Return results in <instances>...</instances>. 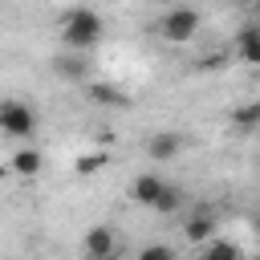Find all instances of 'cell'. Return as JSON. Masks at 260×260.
Segmentation results:
<instances>
[{"instance_id":"cell-18","label":"cell","mask_w":260,"mask_h":260,"mask_svg":"<svg viewBox=\"0 0 260 260\" xmlns=\"http://www.w3.org/2000/svg\"><path fill=\"white\" fill-rule=\"evenodd\" d=\"M158 4H162V0H158Z\"/></svg>"},{"instance_id":"cell-13","label":"cell","mask_w":260,"mask_h":260,"mask_svg":"<svg viewBox=\"0 0 260 260\" xmlns=\"http://www.w3.org/2000/svg\"><path fill=\"white\" fill-rule=\"evenodd\" d=\"M134 260H179V248H175V244H162V240H154V244L138 248V256H134Z\"/></svg>"},{"instance_id":"cell-11","label":"cell","mask_w":260,"mask_h":260,"mask_svg":"<svg viewBox=\"0 0 260 260\" xmlns=\"http://www.w3.org/2000/svg\"><path fill=\"white\" fill-rule=\"evenodd\" d=\"M228 118H232V126H236V130H244V134H248V130H260V98H252V102L236 106Z\"/></svg>"},{"instance_id":"cell-15","label":"cell","mask_w":260,"mask_h":260,"mask_svg":"<svg viewBox=\"0 0 260 260\" xmlns=\"http://www.w3.org/2000/svg\"><path fill=\"white\" fill-rule=\"evenodd\" d=\"M57 73H69V77H85V61H81V57H61V61H57Z\"/></svg>"},{"instance_id":"cell-4","label":"cell","mask_w":260,"mask_h":260,"mask_svg":"<svg viewBox=\"0 0 260 260\" xmlns=\"http://www.w3.org/2000/svg\"><path fill=\"white\" fill-rule=\"evenodd\" d=\"M81 252H85V260H114L118 256V232L110 223H93L81 240Z\"/></svg>"},{"instance_id":"cell-12","label":"cell","mask_w":260,"mask_h":260,"mask_svg":"<svg viewBox=\"0 0 260 260\" xmlns=\"http://www.w3.org/2000/svg\"><path fill=\"white\" fill-rule=\"evenodd\" d=\"M106 162H110L106 150H81V154L73 158V171H77V175H98Z\"/></svg>"},{"instance_id":"cell-5","label":"cell","mask_w":260,"mask_h":260,"mask_svg":"<svg viewBox=\"0 0 260 260\" xmlns=\"http://www.w3.org/2000/svg\"><path fill=\"white\" fill-rule=\"evenodd\" d=\"M8 171H12L16 179H37V175L45 171V154H41L32 142H24V146H16V150H12Z\"/></svg>"},{"instance_id":"cell-9","label":"cell","mask_w":260,"mask_h":260,"mask_svg":"<svg viewBox=\"0 0 260 260\" xmlns=\"http://www.w3.org/2000/svg\"><path fill=\"white\" fill-rule=\"evenodd\" d=\"M236 57H240L244 65H256V69H260V28H256V24H244V28L236 32Z\"/></svg>"},{"instance_id":"cell-19","label":"cell","mask_w":260,"mask_h":260,"mask_svg":"<svg viewBox=\"0 0 260 260\" xmlns=\"http://www.w3.org/2000/svg\"><path fill=\"white\" fill-rule=\"evenodd\" d=\"M256 4H260V0H256Z\"/></svg>"},{"instance_id":"cell-10","label":"cell","mask_w":260,"mask_h":260,"mask_svg":"<svg viewBox=\"0 0 260 260\" xmlns=\"http://www.w3.org/2000/svg\"><path fill=\"white\" fill-rule=\"evenodd\" d=\"M183 236H187V240H191L195 248H203V244H207V240H215L219 232H215V219H211L207 211H195V215L187 219V228H183Z\"/></svg>"},{"instance_id":"cell-14","label":"cell","mask_w":260,"mask_h":260,"mask_svg":"<svg viewBox=\"0 0 260 260\" xmlns=\"http://www.w3.org/2000/svg\"><path fill=\"white\" fill-rule=\"evenodd\" d=\"M179 203H183V191H179L175 183H167L162 195H158V203H154V211H158V215H171V211H179Z\"/></svg>"},{"instance_id":"cell-7","label":"cell","mask_w":260,"mask_h":260,"mask_svg":"<svg viewBox=\"0 0 260 260\" xmlns=\"http://www.w3.org/2000/svg\"><path fill=\"white\" fill-rule=\"evenodd\" d=\"M179 150H183V134H179V130H158V134L146 138V154H150V162H171Z\"/></svg>"},{"instance_id":"cell-16","label":"cell","mask_w":260,"mask_h":260,"mask_svg":"<svg viewBox=\"0 0 260 260\" xmlns=\"http://www.w3.org/2000/svg\"><path fill=\"white\" fill-rule=\"evenodd\" d=\"M93 102H106V106H122L126 98H122L114 85H93Z\"/></svg>"},{"instance_id":"cell-6","label":"cell","mask_w":260,"mask_h":260,"mask_svg":"<svg viewBox=\"0 0 260 260\" xmlns=\"http://www.w3.org/2000/svg\"><path fill=\"white\" fill-rule=\"evenodd\" d=\"M162 187H167V179H162V175L142 171V175H134V183H130V199H134L138 207H154V203H158V195H162Z\"/></svg>"},{"instance_id":"cell-8","label":"cell","mask_w":260,"mask_h":260,"mask_svg":"<svg viewBox=\"0 0 260 260\" xmlns=\"http://www.w3.org/2000/svg\"><path fill=\"white\" fill-rule=\"evenodd\" d=\"M195 260H248V256H244V248H240L236 240L215 236V240H207L203 248H195Z\"/></svg>"},{"instance_id":"cell-3","label":"cell","mask_w":260,"mask_h":260,"mask_svg":"<svg viewBox=\"0 0 260 260\" xmlns=\"http://www.w3.org/2000/svg\"><path fill=\"white\" fill-rule=\"evenodd\" d=\"M0 134L4 138H32L37 134V110L24 106L20 98H4L0 102Z\"/></svg>"},{"instance_id":"cell-1","label":"cell","mask_w":260,"mask_h":260,"mask_svg":"<svg viewBox=\"0 0 260 260\" xmlns=\"http://www.w3.org/2000/svg\"><path fill=\"white\" fill-rule=\"evenodd\" d=\"M102 37H106V20H102L93 8L77 4V8H69V12L61 16V41H65V49L89 53V49L102 45Z\"/></svg>"},{"instance_id":"cell-17","label":"cell","mask_w":260,"mask_h":260,"mask_svg":"<svg viewBox=\"0 0 260 260\" xmlns=\"http://www.w3.org/2000/svg\"><path fill=\"white\" fill-rule=\"evenodd\" d=\"M252 24H256V28H260V4H256V20H252Z\"/></svg>"},{"instance_id":"cell-2","label":"cell","mask_w":260,"mask_h":260,"mask_svg":"<svg viewBox=\"0 0 260 260\" xmlns=\"http://www.w3.org/2000/svg\"><path fill=\"white\" fill-rule=\"evenodd\" d=\"M199 28H203V16H199L195 8H187V4H171V8L158 16V24H154V32H158L167 45H187V41L199 37Z\"/></svg>"}]
</instances>
